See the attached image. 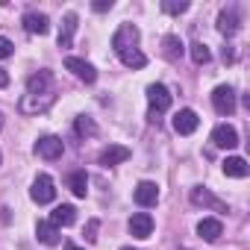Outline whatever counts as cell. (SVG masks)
Returning <instances> with one entry per match:
<instances>
[{
    "label": "cell",
    "mask_w": 250,
    "mask_h": 250,
    "mask_svg": "<svg viewBox=\"0 0 250 250\" xmlns=\"http://www.w3.org/2000/svg\"><path fill=\"white\" fill-rule=\"evenodd\" d=\"M88 241H97V221H91L88 224V235H85Z\"/></svg>",
    "instance_id": "f546056e"
},
{
    "label": "cell",
    "mask_w": 250,
    "mask_h": 250,
    "mask_svg": "<svg viewBox=\"0 0 250 250\" xmlns=\"http://www.w3.org/2000/svg\"><path fill=\"white\" fill-rule=\"evenodd\" d=\"M218 33L227 36V39L238 33V15H235L232 6H229V9H221V15H218Z\"/></svg>",
    "instance_id": "4fadbf2b"
},
{
    "label": "cell",
    "mask_w": 250,
    "mask_h": 250,
    "mask_svg": "<svg viewBox=\"0 0 250 250\" xmlns=\"http://www.w3.org/2000/svg\"><path fill=\"white\" fill-rule=\"evenodd\" d=\"M36 235H39V241H42V244H47V247H56V244L62 241V238H59V227H53L50 221H39Z\"/></svg>",
    "instance_id": "2e32d148"
},
{
    "label": "cell",
    "mask_w": 250,
    "mask_h": 250,
    "mask_svg": "<svg viewBox=\"0 0 250 250\" xmlns=\"http://www.w3.org/2000/svg\"><path fill=\"white\" fill-rule=\"evenodd\" d=\"M0 130H3V112H0Z\"/></svg>",
    "instance_id": "1f68e13d"
},
{
    "label": "cell",
    "mask_w": 250,
    "mask_h": 250,
    "mask_svg": "<svg viewBox=\"0 0 250 250\" xmlns=\"http://www.w3.org/2000/svg\"><path fill=\"white\" fill-rule=\"evenodd\" d=\"M191 203H197V206H212V209H218V212H227V206H224L221 200H215L206 188H191Z\"/></svg>",
    "instance_id": "44dd1931"
},
{
    "label": "cell",
    "mask_w": 250,
    "mask_h": 250,
    "mask_svg": "<svg viewBox=\"0 0 250 250\" xmlns=\"http://www.w3.org/2000/svg\"><path fill=\"white\" fill-rule=\"evenodd\" d=\"M224 174H227V177L241 180V177H247V174H250V165H247L241 156H227V159H224Z\"/></svg>",
    "instance_id": "d6986e66"
},
{
    "label": "cell",
    "mask_w": 250,
    "mask_h": 250,
    "mask_svg": "<svg viewBox=\"0 0 250 250\" xmlns=\"http://www.w3.org/2000/svg\"><path fill=\"white\" fill-rule=\"evenodd\" d=\"M53 85V74L50 71H42V74H36V77H30V83H27V88H30V94H50L47 88Z\"/></svg>",
    "instance_id": "e0dca14e"
},
{
    "label": "cell",
    "mask_w": 250,
    "mask_h": 250,
    "mask_svg": "<svg viewBox=\"0 0 250 250\" xmlns=\"http://www.w3.org/2000/svg\"><path fill=\"white\" fill-rule=\"evenodd\" d=\"M197 124H200V118H197L194 109H180V112L174 115V130H177L180 136H191V133L197 130Z\"/></svg>",
    "instance_id": "8992f818"
},
{
    "label": "cell",
    "mask_w": 250,
    "mask_h": 250,
    "mask_svg": "<svg viewBox=\"0 0 250 250\" xmlns=\"http://www.w3.org/2000/svg\"><path fill=\"white\" fill-rule=\"evenodd\" d=\"M212 106L218 115H232L235 112V91L229 85H218L212 91Z\"/></svg>",
    "instance_id": "3957f363"
},
{
    "label": "cell",
    "mask_w": 250,
    "mask_h": 250,
    "mask_svg": "<svg viewBox=\"0 0 250 250\" xmlns=\"http://www.w3.org/2000/svg\"><path fill=\"white\" fill-rule=\"evenodd\" d=\"M0 162H3V156H0Z\"/></svg>",
    "instance_id": "e575fe53"
},
{
    "label": "cell",
    "mask_w": 250,
    "mask_h": 250,
    "mask_svg": "<svg viewBox=\"0 0 250 250\" xmlns=\"http://www.w3.org/2000/svg\"><path fill=\"white\" fill-rule=\"evenodd\" d=\"M36 153L42 156V159H59L62 153H65V145H62V139H56V136H44V139H39V145H36Z\"/></svg>",
    "instance_id": "52a82bcc"
},
{
    "label": "cell",
    "mask_w": 250,
    "mask_h": 250,
    "mask_svg": "<svg viewBox=\"0 0 250 250\" xmlns=\"http://www.w3.org/2000/svg\"><path fill=\"white\" fill-rule=\"evenodd\" d=\"M130 232H133L136 238H150V232H153V218H150L147 212L133 215V218H130Z\"/></svg>",
    "instance_id": "8fae6325"
},
{
    "label": "cell",
    "mask_w": 250,
    "mask_h": 250,
    "mask_svg": "<svg viewBox=\"0 0 250 250\" xmlns=\"http://www.w3.org/2000/svg\"><path fill=\"white\" fill-rule=\"evenodd\" d=\"M133 197H136V203L145 206V209H147V206H156V200H159V186L150 183V180H142V183L136 186Z\"/></svg>",
    "instance_id": "ba28073f"
},
{
    "label": "cell",
    "mask_w": 250,
    "mask_h": 250,
    "mask_svg": "<svg viewBox=\"0 0 250 250\" xmlns=\"http://www.w3.org/2000/svg\"><path fill=\"white\" fill-rule=\"evenodd\" d=\"M191 59H194L197 65H206V62L212 59V53H209V47H206L203 42H194V44H191Z\"/></svg>",
    "instance_id": "484cf974"
},
{
    "label": "cell",
    "mask_w": 250,
    "mask_h": 250,
    "mask_svg": "<svg viewBox=\"0 0 250 250\" xmlns=\"http://www.w3.org/2000/svg\"><path fill=\"white\" fill-rule=\"evenodd\" d=\"M162 9L168 15H180V12H188V3H162Z\"/></svg>",
    "instance_id": "83f0119b"
},
{
    "label": "cell",
    "mask_w": 250,
    "mask_h": 250,
    "mask_svg": "<svg viewBox=\"0 0 250 250\" xmlns=\"http://www.w3.org/2000/svg\"><path fill=\"white\" fill-rule=\"evenodd\" d=\"M68 250H83V247H74V244H68Z\"/></svg>",
    "instance_id": "d6a6232c"
},
{
    "label": "cell",
    "mask_w": 250,
    "mask_h": 250,
    "mask_svg": "<svg viewBox=\"0 0 250 250\" xmlns=\"http://www.w3.org/2000/svg\"><path fill=\"white\" fill-rule=\"evenodd\" d=\"M65 68H68L77 80H83V83H94V80H97V71H94L88 62L77 59V56H68V59H65Z\"/></svg>",
    "instance_id": "9c48e42d"
},
{
    "label": "cell",
    "mask_w": 250,
    "mask_h": 250,
    "mask_svg": "<svg viewBox=\"0 0 250 250\" xmlns=\"http://www.w3.org/2000/svg\"><path fill=\"white\" fill-rule=\"evenodd\" d=\"M130 159V147H124V145H109L106 150H100V156H97V162L100 165H121V162H127Z\"/></svg>",
    "instance_id": "30bf717a"
},
{
    "label": "cell",
    "mask_w": 250,
    "mask_h": 250,
    "mask_svg": "<svg viewBox=\"0 0 250 250\" xmlns=\"http://www.w3.org/2000/svg\"><path fill=\"white\" fill-rule=\"evenodd\" d=\"M53 106V94H47V97H36V94H27L24 100H21V112H27V115H33V112H44V109H50Z\"/></svg>",
    "instance_id": "ac0fdd59"
},
{
    "label": "cell",
    "mask_w": 250,
    "mask_h": 250,
    "mask_svg": "<svg viewBox=\"0 0 250 250\" xmlns=\"http://www.w3.org/2000/svg\"><path fill=\"white\" fill-rule=\"evenodd\" d=\"M121 250H133V247H121Z\"/></svg>",
    "instance_id": "836d02e7"
},
{
    "label": "cell",
    "mask_w": 250,
    "mask_h": 250,
    "mask_svg": "<svg viewBox=\"0 0 250 250\" xmlns=\"http://www.w3.org/2000/svg\"><path fill=\"white\" fill-rule=\"evenodd\" d=\"M6 85H9V74L0 68V88H6Z\"/></svg>",
    "instance_id": "4dcf8cb0"
},
{
    "label": "cell",
    "mask_w": 250,
    "mask_h": 250,
    "mask_svg": "<svg viewBox=\"0 0 250 250\" xmlns=\"http://www.w3.org/2000/svg\"><path fill=\"white\" fill-rule=\"evenodd\" d=\"M30 197H33L36 203H50V200L56 197V188H53V180H50L47 174H39V177L33 180V188H30Z\"/></svg>",
    "instance_id": "277c9868"
},
{
    "label": "cell",
    "mask_w": 250,
    "mask_h": 250,
    "mask_svg": "<svg viewBox=\"0 0 250 250\" xmlns=\"http://www.w3.org/2000/svg\"><path fill=\"white\" fill-rule=\"evenodd\" d=\"M212 145H215V147H224V150H232V147L238 145L235 127H229V124H218V127L212 130Z\"/></svg>",
    "instance_id": "5b68a950"
},
{
    "label": "cell",
    "mask_w": 250,
    "mask_h": 250,
    "mask_svg": "<svg viewBox=\"0 0 250 250\" xmlns=\"http://www.w3.org/2000/svg\"><path fill=\"white\" fill-rule=\"evenodd\" d=\"M147 103H150V118H156L171 109V91L162 83H153V85H147Z\"/></svg>",
    "instance_id": "6da1fadb"
},
{
    "label": "cell",
    "mask_w": 250,
    "mask_h": 250,
    "mask_svg": "<svg viewBox=\"0 0 250 250\" xmlns=\"http://www.w3.org/2000/svg\"><path fill=\"white\" fill-rule=\"evenodd\" d=\"M162 44H165V56H168L171 62H177V59L183 56V42H180L177 36H165Z\"/></svg>",
    "instance_id": "cb8c5ba5"
},
{
    "label": "cell",
    "mask_w": 250,
    "mask_h": 250,
    "mask_svg": "<svg viewBox=\"0 0 250 250\" xmlns=\"http://www.w3.org/2000/svg\"><path fill=\"white\" fill-rule=\"evenodd\" d=\"M15 53V44L9 42V39H3V36H0V59H9Z\"/></svg>",
    "instance_id": "4316f807"
},
{
    "label": "cell",
    "mask_w": 250,
    "mask_h": 250,
    "mask_svg": "<svg viewBox=\"0 0 250 250\" xmlns=\"http://www.w3.org/2000/svg\"><path fill=\"white\" fill-rule=\"evenodd\" d=\"M197 235L206 238V241H218V238L224 235V224H221L218 218H203V221L197 224Z\"/></svg>",
    "instance_id": "5bb4252c"
},
{
    "label": "cell",
    "mask_w": 250,
    "mask_h": 250,
    "mask_svg": "<svg viewBox=\"0 0 250 250\" xmlns=\"http://www.w3.org/2000/svg\"><path fill=\"white\" fill-rule=\"evenodd\" d=\"M24 30L33 33V36H44V33L50 30V21H47V15H42V12H27V15H24Z\"/></svg>",
    "instance_id": "7c38bea8"
},
{
    "label": "cell",
    "mask_w": 250,
    "mask_h": 250,
    "mask_svg": "<svg viewBox=\"0 0 250 250\" xmlns=\"http://www.w3.org/2000/svg\"><path fill=\"white\" fill-rule=\"evenodd\" d=\"M68 186H71V191H74L77 197H85V191H88V177H85V171H74V174L68 177Z\"/></svg>",
    "instance_id": "603a6c76"
},
{
    "label": "cell",
    "mask_w": 250,
    "mask_h": 250,
    "mask_svg": "<svg viewBox=\"0 0 250 250\" xmlns=\"http://www.w3.org/2000/svg\"><path fill=\"white\" fill-rule=\"evenodd\" d=\"M74 130H77V136H94V133H97V124H94L91 118L80 115V118L74 121Z\"/></svg>",
    "instance_id": "d4e9b609"
},
{
    "label": "cell",
    "mask_w": 250,
    "mask_h": 250,
    "mask_svg": "<svg viewBox=\"0 0 250 250\" xmlns=\"http://www.w3.org/2000/svg\"><path fill=\"white\" fill-rule=\"evenodd\" d=\"M136 42H139V30H136L133 24H121L118 33L112 36V50H115V53H124V50L136 47Z\"/></svg>",
    "instance_id": "7a4b0ae2"
},
{
    "label": "cell",
    "mask_w": 250,
    "mask_h": 250,
    "mask_svg": "<svg viewBox=\"0 0 250 250\" xmlns=\"http://www.w3.org/2000/svg\"><path fill=\"white\" fill-rule=\"evenodd\" d=\"M112 9V0H97L94 3V12H109Z\"/></svg>",
    "instance_id": "f1b7e54d"
},
{
    "label": "cell",
    "mask_w": 250,
    "mask_h": 250,
    "mask_svg": "<svg viewBox=\"0 0 250 250\" xmlns=\"http://www.w3.org/2000/svg\"><path fill=\"white\" fill-rule=\"evenodd\" d=\"M74 221H77V209H74L71 203L56 206V209H53V215H50V224H53V227H71Z\"/></svg>",
    "instance_id": "9a60e30c"
},
{
    "label": "cell",
    "mask_w": 250,
    "mask_h": 250,
    "mask_svg": "<svg viewBox=\"0 0 250 250\" xmlns=\"http://www.w3.org/2000/svg\"><path fill=\"white\" fill-rule=\"evenodd\" d=\"M118 56H121V62L127 65V68H145V65H147V56H145L142 50H136V47L124 50V53H118Z\"/></svg>",
    "instance_id": "7402d4cb"
},
{
    "label": "cell",
    "mask_w": 250,
    "mask_h": 250,
    "mask_svg": "<svg viewBox=\"0 0 250 250\" xmlns=\"http://www.w3.org/2000/svg\"><path fill=\"white\" fill-rule=\"evenodd\" d=\"M74 30H77V12H68L65 21H62V30H59V47H71Z\"/></svg>",
    "instance_id": "ffe728a7"
}]
</instances>
